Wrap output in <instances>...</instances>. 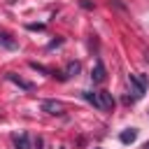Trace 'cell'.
I'll list each match as a JSON object with an SVG mask.
<instances>
[{"label": "cell", "instance_id": "6da1fadb", "mask_svg": "<svg viewBox=\"0 0 149 149\" xmlns=\"http://www.w3.org/2000/svg\"><path fill=\"white\" fill-rule=\"evenodd\" d=\"M128 84H130V93H133V100H140L144 93H147V86H149V81H147V74H128Z\"/></svg>", "mask_w": 149, "mask_h": 149}, {"label": "cell", "instance_id": "7a4b0ae2", "mask_svg": "<svg viewBox=\"0 0 149 149\" xmlns=\"http://www.w3.org/2000/svg\"><path fill=\"white\" fill-rule=\"evenodd\" d=\"M42 112H47V114H54V116H63L65 114V105L61 102V100H42Z\"/></svg>", "mask_w": 149, "mask_h": 149}, {"label": "cell", "instance_id": "3957f363", "mask_svg": "<svg viewBox=\"0 0 149 149\" xmlns=\"http://www.w3.org/2000/svg\"><path fill=\"white\" fill-rule=\"evenodd\" d=\"M105 77H107V70H105L102 61L98 58L95 61V68L91 70V79H93V84H100V81H105Z\"/></svg>", "mask_w": 149, "mask_h": 149}, {"label": "cell", "instance_id": "277c9868", "mask_svg": "<svg viewBox=\"0 0 149 149\" xmlns=\"http://www.w3.org/2000/svg\"><path fill=\"white\" fill-rule=\"evenodd\" d=\"M98 98H100V107L102 109H112L114 107V98L109 91H98Z\"/></svg>", "mask_w": 149, "mask_h": 149}, {"label": "cell", "instance_id": "5b68a950", "mask_svg": "<svg viewBox=\"0 0 149 149\" xmlns=\"http://www.w3.org/2000/svg\"><path fill=\"white\" fill-rule=\"evenodd\" d=\"M79 70H81L79 61H70V63H68V68H65V72H63V74H61L58 79H68V77H74V74H77Z\"/></svg>", "mask_w": 149, "mask_h": 149}, {"label": "cell", "instance_id": "8992f818", "mask_svg": "<svg viewBox=\"0 0 149 149\" xmlns=\"http://www.w3.org/2000/svg\"><path fill=\"white\" fill-rule=\"evenodd\" d=\"M119 140H121L123 144H133V142L137 140V128H126V130L119 135Z\"/></svg>", "mask_w": 149, "mask_h": 149}, {"label": "cell", "instance_id": "52a82bcc", "mask_svg": "<svg viewBox=\"0 0 149 149\" xmlns=\"http://www.w3.org/2000/svg\"><path fill=\"white\" fill-rule=\"evenodd\" d=\"M14 147H16V149H33V147H30V135H28V133L16 135V137H14Z\"/></svg>", "mask_w": 149, "mask_h": 149}, {"label": "cell", "instance_id": "ba28073f", "mask_svg": "<svg viewBox=\"0 0 149 149\" xmlns=\"http://www.w3.org/2000/svg\"><path fill=\"white\" fill-rule=\"evenodd\" d=\"M81 98H84L88 105H93L95 109H102V107H100V98H98V93H93V91H81Z\"/></svg>", "mask_w": 149, "mask_h": 149}, {"label": "cell", "instance_id": "9c48e42d", "mask_svg": "<svg viewBox=\"0 0 149 149\" xmlns=\"http://www.w3.org/2000/svg\"><path fill=\"white\" fill-rule=\"evenodd\" d=\"M7 79L9 81H14V84H19L21 88H26V91H33V84L30 81H26V79H21V77H16L14 72H7Z\"/></svg>", "mask_w": 149, "mask_h": 149}, {"label": "cell", "instance_id": "30bf717a", "mask_svg": "<svg viewBox=\"0 0 149 149\" xmlns=\"http://www.w3.org/2000/svg\"><path fill=\"white\" fill-rule=\"evenodd\" d=\"M0 42H2L7 49H16V42H14V40H9V35H5V33L0 35Z\"/></svg>", "mask_w": 149, "mask_h": 149}, {"label": "cell", "instance_id": "8fae6325", "mask_svg": "<svg viewBox=\"0 0 149 149\" xmlns=\"http://www.w3.org/2000/svg\"><path fill=\"white\" fill-rule=\"evenodd\" d=\"M30 68H33V70H40V72H44V74H51V70L44 68V65H40V63H30Z\"/></svg>", "mask_w": 149, "mask_h": 149}, {"label": "cell", "instance_id": "7c38bea8", "mask_svg": "<svg viewBox=\"0 0 149 149\" xmlns=\"http://www.w3.org/2000/svg\"><path fill=\"white\" fill-rule=\"evenodd\" d=\"M26 28H28V30H44L47 26H44V23H28Z\"/></svg>", "mask_w": 149, "mask_h": 149}, {"label": "cell", "instance_id": "4fadbf2b", "mask_svg": "<svg viewBox=\"0 0 149 149\" xmlns=\"http://www.w3.org/2000/svg\"><path fill=\"white\" fill-rule=\"evenodd\" d=\"M79 5H81V7H84V9H93V2H88V0H81V2H79Z\"/></svg>", "mask_w": 149, "mask_h": 149}, {"label": "cell", "instance_id": "5bb4252c", "mask_svg": "<svg viewBox=\"0 0 149 149\" xmlns=\"http://www.w3.org/2000/svg\"><path fill=\"white\" fill-rule=\"evenodd\" d=\"M63 44V40H54V42H49V49H54V47H61Z\"/></svg>", "mask_w": 149, "mask_h": 149}, {"label": "cell", "instance_id": "9a60e30c", "mask_svg": "<svg viewBox=\"0 0 149 149\" xmlns=\"http://www.w3.org/2000/svg\"><path fill=\"white\" fill-rule=\"evenodd\" d=\"M42 144H44V140H42V137H37V140H35V147H37V149H42Z\"/></svg>", "mask_w": 149, "mask_h": 149}, {"label": "cell", "instance_id": "2e32d148", "mask_svg": "<svg viewBox=\"0 0 149 149\" xmlns=\"http://www.w3.org/2000/svg\"><path fill=\"white\" fill-rule=\"evenodd\" d=\"M144 149H149V142H144Z\"/></svg>", "mask_w": 149, "mask_h": 149}]
</instances>
